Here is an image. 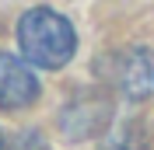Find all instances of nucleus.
I'll return each mask as SVG.
<instances>
[{
  "mask_svg": "<svg viewBox=\"0 0 154 150\" xmlns=\"http://www.w3.org/2000/svg\"><path fill=\"white\" fill-rule=\"evenodd\" d=\"M109 150H151V143H147L137 129H130V133H123V136H119Z\"/></svg>",
  "mask_w": 154,
  "mask_h": 150,
  "instance_id": "nucleus-5",
  "label": "nucleus"
},
{
  "mask_svg": "<svg viewBox=\"0 0 154 150\" xmlns=\"http://www.w3.org/2000/svg\"><path fill=\"white\" fill-rule=\"evenodd\" d=\"M35 98H38V80L32 66L11 52H0V108L18 112V108H28Z\"/></svg>",
  "mask_w": 154,
  "mask_h": 150,
  "instance_id": "nucleus-3",
  "label": "nucleus"
},
{
  "mask_svg": "<svg viewBox=\"0 0 154 150\" xmlns=\"http://www.w3.org/2000/svg\"><path fill=\"white\" fill-rule=\"evenodd\" d=\"M105 119H109V101L105 98H102V94H81V98H74V101L63 108L60 126H63L67 136L84 140V136H91V133L102 129Z\"/></svg>",
  "mask_w": 154,
  "mask_h": 150,
  "instance_id": "nucleus-4",
  "label": "nucleus"
},
{
  "mask_svg": "<svg viewBox=\"0 0 154 150\" xmlns=\"http://www.w3.org/2000/svg\"><path fill=\"white\" fill-rule=\"evenodd\" d=\"M0 150H4V140H0Z\"/></svg>",
  "mask_w": 154,
  "mask_h": 150,
  "instance_id": "nucleus-6",
  "label": "nucleus"
},
{
  "mask_svg": "<svg viewBox=\"0 0 154 150\" xmlns=\"http://www.w3.org/2000/svg\"><path fill=\"white\" fill-rule=\"evenodd\" d=\"M18 46L32 66L38 70H60L77 52V32L60 10L32 7L18 21Z\"/></svg>",
  "mask_w": 154,
  "mask_h": 150,
  "instance_id": "nucleus-1",
  "label": "nucleus"
},
{
  "mask_svg": "<svg viewBox=\"0 0 154 150\" xmlns=\"http://www.w3.org/2000/svg\"><path fill=\"white\" fill-rule=\"evenodd\" d=\"M105 77L126 98H147V94H154V52L119 49L105 59Z\"/></svg>",
  "mask_w": 154,
  "mask_h": 150,
  "instance_id": "nucleus-2",
  "label": "nucleus"
}]
</instances>
